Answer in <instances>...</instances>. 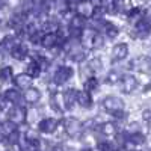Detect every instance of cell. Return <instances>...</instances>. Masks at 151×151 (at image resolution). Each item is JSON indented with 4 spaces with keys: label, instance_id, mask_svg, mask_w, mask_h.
I'll list each match as a JSON object with an SVG mask.
<instances>
[{
    "label": "cell",
    "instance_id": "cell-1",
    "mask_svg": "<svg viewBox=\"0 0 151 151\" xmlns=\"http://www.w3.org/2000/svg\"><path fill=\"white\" fill-rule=\"evenodd\" d=\"M64 127H65V132L70 137H80L83 130H85L83 124L76 118H67L64 121Z\"/></svg>",
    "mask_w": 151,
    "mask_h": 151
},
{
    "label": "cell",
    "instance_id": "cell-2",
    "mask_svg": "<svg viewBox=\"0 0 151 151\" xmlns=\"http://www.w3.org/2000/svg\"><path fill=\"white\" fill-rule=\"evenodd\" d=\"M130 65L133 70L139 71L142 74H151V58L150 56H137L130 62Z\"/></svg>",
    "mask_w": 151,
    "mask_h": 151
},
{
    "label": "cell",
    "instance_id": "cell-3",
    "mask_svg": "<svg viewBox=\"0 0 151 151\" xmlns=\"http://www.w3.org/2000/svg\"><path fill=\"white\" fill-rule=\"evenodd\" d=\"M68 44L67 47V55L71 60L74 62H82L85 59V50L82 48V45H79L77 42H73V41H67Z\"/></svg>",
    "mask_w": 151,
    "mask_h": 151
},
{
    "label": "cell",
    "instance_id": "cell-4",
    "mask_svg": "<svg viewBox=\"0 0 151 151\" xmlns=\"http://www.w3.org/2000/svg\"><path fill=\"white\" fill-rule=\"evenodd\" d=\"M103 107L107 110V112H110V113H119V112H122V109H124V101L121 98H118V97H106L104 100H103Z\"/></svg>",
    "mask_w": 151,
    "mask_h": 151
},
{
    "label": "cell",
    "instance_id": "cell-5",
    "mask_svg": "<svg viewBox=\"0 0 151 151\" xmlns=\"http://www.w3.org/2000/svg\"><path fill=\"white\" fill-rule=\"evenodd\" d=\"M73 74H74V71L71 67L62 65L56 70V73L53 76V82H55V85H64L73 77Z\"/></svg>",
    "mask_w": 151,
    "mask_h": 151
},
{
    "label": "cell",
    "instance_id": "cell-6",
    "mask_svg": "<svg viewBox=\"0 0 151 151\" xmlns=\"http://www.w3.org/2000/svg\"><path fill=\"white\" fill-rule=\"evenodd\" d=\"M151 33V24L150 21H147L145 18L137 20L134 24V36L141 38V40H145V38Z\"/></svg>",
    "mask_w": 151,
    "mask_h": 151
},
{
    "label": "cell",
    "instance_id": "cell-7",
    "mask_svg": "<svg viewBox=\"0 0 151 151\" xmlns=\"http://www.w3.org/2000/svg\"><path fill=\"white\" fill-rule=\"evenodd\" d=\"M26 109H24L23 106H14L11 107L9 110V119L14 122V124H23L24 121H26Z\"/></svg>",
    "mask_w": 151,
    "mask_h": 151
},
{
    "label": "cell",
    "instance_id": "cell-8",
    "mask_svg": "<svg viewBox=\"0 0 151 151\" xmlns=\"http://www.w3.org/2000/svg\"><path fill=\"white\" fill-rule=\"evenodd\" d=\"M98 32H95L94 29H85L82 33V45L88 50L95 48V36Z\"/></svg>",
    "mask_w": 151,
    "mask_h": 151
},
{
    "label": "cell",
    "instance_id": "cell-9",
    "mask_svg": "<svg viewBox=\"0 0 151 151\" xmlns=\"http://www.w3.org/2000/svg\"><path fill=\"white\" fill-rule=\"evenodd\" d=\"M58 129V121L53 119V118H44L40 121V124H38V130H40L41 133H53L55 130Z\"/></svg>",
    "mask_w": 151,
    "mask_h": 151
},
{
    "label": "cell",
    "instance_id": "cell-10",
    "mask_svg": "<svg viewBox=\"0 0 151 151\" xmlns=\"http://www.w3.org/2000/svg\"><path fill=\"white\" fill-rule=\"evenodd\" d=\"M77 97H79V92L73 89V88H70V89H67L64 92V95H62V100H64V104L68 110H71L74 107V104L77 103Z\"/></svg>",
    "mask_w": 151,
    "mask_h": 151
},
{
    "label": "cell",
    "instance_id": "cell-11",
    "mask_svg": "<svg viewBox=\"0 0 151 151\" xmlns=\"http://www.w3.org/2000/svg\"><path fill=\"white\" fill-rule=\"evenodd\" d=\"M136 86H137V80L134 79V76L125 74L124 77H122V80H121V89H122V92L130 94V92L134 91Z\"/></svg>",
    "mask_w": 151,
    "mask_h": 151
},
{
    "label": "cell",
    "instance_id": "cell-12",
    "mask_svg": "<svg viewBox=\"0 0 151 151\" xmlns=\"http://www.w3.org/2000/svg\"><path fill=\"white\" fill-rule=\"evenodd\" d=\"M127 55H129V47H127V44H124V42L116 44L115 47L112 48V60H113V62L122 60Z\"/></svg>",
    "mask_w": 151,
    "mask_h": 151
},
{
    "label": "cell",
    "instance_id": "cell-13",
    "mask_svg": "<svg viewBox=\"0 0 151 151\" xmlns=\"http://www.w3.org/2000/svg\"><path fill=\"white\" fill-rule=\"evenodd\" d=\"M14 83H15L17 88H20V89L27 91V89L32 88V77L27 76L26 73H23V74H18L17 77L14 79Z\"/></svg>",
    "mask_w": 151,
    "mask_h": 151
},
{
    "label": "cell",
    "instance_id": "cell-14",
    "mask_svg": "<svg viewBox=\"0 0 151 151\" xmlns=\"http://www.w3.org/2000/svg\"><path fill=\"white\" fill-rule=\"evenodd\" d=\"M40 98H41V92L36 88H30V89H27L23 94V100L26 103H30V104H35L36 101H40Z\"/></svg>",
    "mask_w": 151,
    "mask_h": 151
},
{
    "label": "cell",
    "instance_id": "cell-15",
    "mask_svg": "<svg viewBox=\"0 0 151 151\" xmlns=\"http://www.w3.org/2000/svg\"><path fill=\"white\" fill-rule=\"evenodd\" d=\"M20 42H17V40L12 35H8L3 38V41H2V50H3V53H12V50H14Z\"/></svg>",
    "mask_w": 151,
    "mask_h": 151
},
{
    "label": "cell",
    "instance_id": "cell-16",
    "mask_svg": "<svg viewBox=\"0 0 151 151\" xmlns=\"http://www.w3.org/2000/svg\"><path fill=\"white\" fill-rule=\"evenodd\" d=\"M77 103L85 107V109H89L92 106V98H91V92L88 91H79V97H77Z\"/></svg>",
    "mask_w": 151,
    "mask_h": 151
},
{
    "label": "cell",
    "instance_id": "cell-17",
    "mask_svg": "<svg viewBox=\"0 0 151 151\" xmlns=\"http://www.w3.org/2000/svg\"><path fill=\"white\" fill-rule=\"evenodd\" d=\"M3 98H5V100H8V101H9L11 104L14 103V104H17V106H18V103H20V100L23 98V95H21L17 89H12V88H11V89L5 91Z\"/></svg>",
    "mask_w": 151,
    "mask_h": 151
},
{
    "label": "cell",
    "instance_id": "cell-18",
    "mask_svg": "<svg viewBox=\"0 0 151 151\" xmlns=\"http://www.w3.org/2000/svg\"><path fill=\"white\" fill-rule=\"evenodd\" d=\"M0 132H2L3 137H8V136H11L14 132H17V124H14L11 119L3 121L2 125H0Z\"/></svg>",
    "mask_w": 151,
    "mask_h": 151
},
{
    "label": "cell",
    "instance_id": "cell-19",
    "mask_svg": "<svg viewBox=\"0 0 151 151\" xmlns=\"http://www.w3.org/2000/svg\"><path fill=\"white\" fill-rule=\"evenodd\" d=\"M92 8H94V6H92L91 3L80 2V3L77 5V14L82 15V17H85V18H88V17L92 15Z\"/></svg>",
    "mask_w": 151,
    "mask_h": 151
},
{
    "label": "cell",
    "instance_id": "cell-20",
    "mask_svg": "<svg viewBox=\"0 0 151 151\" xmlns=\"http://www.w3.org/2000/svg\"><path fill=\"white\" fill-rule=\"evenodd\" d=\"M98 130L104 136H113V134H116V125L113 122H103L98 127Z\"/></svg>",
    "mask_w": 151,
    "mask_h": 151
},
{
    "label": "cell",
    "instance_id": "cell-21",
    "mask_svg": "<svg viewBox=\"0 0 151 151\" xmlns=\"http://www.w3.org/2000/svg\"><path fill=\"white\" fill-rule=\"evenodd\" d=\"M12 58L17 59V60H23L24 58L27 56V47L24 45V44H18L14 50H12Z\"/></svg>",
    "mask_w": 151,
    "mask_h": 151
},
{
    "label": "cell",
    "instance_id": "cell-22",
    "mask_svg": "<svg viewBox=\"0 0 151 151\" xmlns=\"http://www.w3.org/2000/svg\"><path fill=\"white\" fill-rule=\"evenodd\" d=\"M40 73H41V67L38 65L35 60H33V62H30V64L26 67V74H27V76H30L32 79H33V77H38V76H40Z\"/></svg>",
    "mask_w": 151,
    "mask_h": 151
},
{
    "label": "cell",
    "instance_id": "cell-23",
    "mask_svg": "<svg viewBox=\"0 0 151 151\" xmlns=\"http://www.w3.org/2000/svg\"><path fill=\"white\" fill-rule=\"evenodd\" d=\"M127 141L130 144H133V145H141V144L145 142V136L142 133H139V132H137V133H130L127 136Z\"/></svg>",
    "mask_w": 151,
    "mask_h": 151
},
{
    "label": "cell",
    "instance_id": "cell-24",
    "mask_svg": "<svg viewBox=\"0 0 151 151\" xmlns=\"http://www.w3.org/2000/svg\"><path fill=\"white\" fill-rule=\"evenodd\" d=\"M38 147H40V144L30 142L26 137H24V141H20V150L21 151H38Z\"/></svg>",
    "mask_w": 151,
    "mask_h": 151
},
{
    "label": "cell",
    "instance_id": "cell-25",
    "mask_svg": "<svg viewBox=\"0 0 151 151\" xmlns=\"http://www.w3.org/2000/svg\"><path fill=\"white\" fill-rule=\"evenodd\" d=\"M55 6L58 8L60 14H65L71 6V0H55Z\"/></svg>",
    "mask_w": 151,
    "mask_h": 151
},
{
    "label": "cell",
    "instance_id": "cell-26",
    "mask_svg": "<svg viewBox=\"0 0 151 151\" xmlns=\"http://www.w3.org/2000/svg\"><path fill=\"white\" fill-rule=\"evenodd\" d=\"M97 86H98V80L95 77H89V79L85 80V91H88V92L95 91Z\"/></svg>",
    "mask_w": 151,
    "mask_h": 151
},
{
    "label": "cell",
    "instance_id": "cell-27",
    "mask_svg": "<svg viewBox=\"0 0 151 151\" xmlns=\"http://www.w3.org/2000/svg\"><path fill=\"white\" fill-rule=\"evenodd\" d=\"M103 29H104V32H106V35L109 38H115L118 35V27L115 26V24H112V23H106Z\"/></svg>",
    "mask_w": 151,
    "mask_h": 151
},
{
    "label": "cell",
    "instance_id": "cell-28",
    "mask_svg": "<svg viewBox=\"0 0 151 151\" xmlns=\"http://www.w3.org/2000/svg\"><path fill=\"white\" fill-rule=\"evenodd\" d=\"M12 79V68L11 67H3L2 68V83H6Z\"/></svg>",
    "mask_w": 151,
    "mask_h": 151
},
{
    "label": "cell",
    "instance_id": "cell-29",
    "mask_svg": "<svg viewBox=\"0 0 151 151\" xmlns=\"http://www.w3.org/2000/svg\"><path fill=\"white\" fill-rule=\"evenodd\" d=\"M119 79H121V76H119L118 71H110V73L107 74V77H106V82L110 83V85H113V83H116Z\"/></svg>",
    "mask_w": 151,
    "mask_h": 151
},
{
    "label": "cell",
    "instance_id": "cell-30",
    "mask_svg": "<svg viewBox=\"0 0 151 151\" xmlns=\"http://www.w3.org/2000/svg\"><path fill=\"white\" fill-rule=\"evenodd\" d=\"M6 139H8V144H11V145L20 144V141H21V139H20V133H18V132H14L11 136H8Z\"/></svg>",
    "mask_w": 151,
    "mask_h": 151
},
{
    "label": "cell",
    "instance_id": "cell-31",
    "mask_svg": "<svg viewBox=\"0 0 151 151\" xmlns=\"http://www.w3.org/2000/svg\"><path fill=\"white\" fill-rule=\"evenodd\" d=\"M88 67H89L91 71H97L101 68V62H100V59H92L89 64H88Z\"/></svg>",
    "mask_w": 151,
    "mask_h": 151
},
{
    "label": "cell",
    "instance_id": "cell-32",
    "mask_svg": "<svg viewBox=\"0 0 151 151\" xmlns=\"http://www.w3.org/2000/svg\"><path fill=\"white\" fill-rule=\"evenodd\" d=\"M89 3L95 8V9H103L104 3H106V0H89Z\"/></svg>",
    "mask_w": 151,
    "mask_h": 151
},
{
    "label": "cell",
    "instance_id": "cell-33",
    "mask_svg": "<svg viewBox=\"0 0 151 151\" xmlns=\"http://www.w3.org/2000/svg\"><path fill=\"white\" fill-rule=\"evenodd\" d=\"M103 44H104L103 36L100 35V33H97V36H95V48H101V47H103Z\"/></svg>",
    "mask_w": 151,
    "mask_h": 151
},
{
    "label": "cell",
    "instance_id": "cell-34",
    "mask_svg": "<svg viewBox=\"0 0 151 151\" xmlns=\"http://www.w3.org/2000/svg\"><path fill=\"white\" fill-rule=\"evenodd\" d=\"M144 18H145L147 21H150V23H151V5L145 9V12H144Z\"/></svg>",
    "mask_w": 151,
    "mask_h": 151
},
{
    "label": "cell",
    "instance_id": "cell-35",
    "mask_svg": "<svg viewBox=\"0 0 151 151\" xmlns=\"http://www.w3.org/2000/svg\"><path fill=\"white\" fill-rule=\"evenodd\" d=\"M144 119H147V121H151V112H150V110L144 112Z\"/></svg>",
    "mask_w": 151,
    "mask_h": 151
},
{
    "label": "cell",
    "instance_id": "cell-36",
    "mask_svg": "<svg viewBox=\"0 0 151 151\" xmlns=\"http://www.w3.org/2000/svg\"><path fill=\"white\" fill-rule=\"evenodd\" d=\"M45 151H56V148H53V147H48Z\"/></svg>",
    "mask_w": 151,
    "mask_h": 151
},
{
    "label": "cell",
    "instance_id": "cell-37",
    "mask_svg": "<svg viewBox=\"0 0 151 151\" xmlns=\"http://www.w3.org/2000/svg\"><path fill=\"white\" fill-rule=\"evenodd\" d=\"M80 151H92L91 148H83V150H80Z\"/></svg>",
    "mask_w": 151,
    "mask_h": 151
},
{
    "label": "cell",
    "instance_id": "cell-38",
    "mask_svg": "<svg viewBox=\"0 0 151 151\" xmlns=\"http://www.w3.org/2000/svg\"><path fill=\"white\" fill-rule=\"evenodd\" d=\"M8 2H9V0H2V3H3V5H5V3H8Z\"/></svg>",
    "mask_w": 151,
    "mask_h": 151
},
{
    "label": "cell",
    "instance_id": "cell-39",
    "mask_svg": "<svg viewBox=\"0 0 151 151\" xmlns=\"http://www.w3.org/2000/svg\"><path fill=\"white\" fill-rule=\"evenodd\" d=\"M82 2H89V0H82Z\"/></svg>",
    "mask_w": 151,
    "mask_h": 151
},
{
    "label": "cell",
    "instance_id": "cell-40",
    "mask_svg": "<svg viewBox=\"0 0 151 151\" xmlns=\"http://www.w3.org/2000/svg\"><path fill=\"white\" fill-rule=\"evenodd\" d=\"M112 151H116V150H112Z\"/></svg>",
    "mask_w": 151,
    "mask_h": 151
},
{
    "label": "cell",
    "instance_id": "cell-41",
    "mask_svg": "<svg viewBox=\"0 0 151 151\" xmlns=\"http://www.w3.org/2000/svg\"><path fill=\"white\" fill-rule=\"evenodd\" d=\"M115 2H118V0H115Z\"/></svg>",
    "mask_w": 151,
    "mask_h": 151
}]
</instances>
